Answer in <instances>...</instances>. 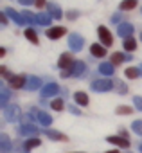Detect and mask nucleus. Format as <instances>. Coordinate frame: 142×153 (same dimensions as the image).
I'll list each match as a JSON object with an SVG mask.
<instances>
[{
	"label": "nucleus",
	"instance_id": "nucleus-1",
	"mask_svg": "<svg viewBox=\"0 0 142 153\" xmlns=\"http://www.w3.org/2000/svg\"><path fill=\"white\" fill-rule=\"evenodd\" d=\"M87 72V65L83 61H76L72 65V68H68L61 74V78H68V76H74V78H81V76Z\"/></svg>",
	"mask_w": 142,
	"mask_h": 153
},
{
	"label": "nucleus",
	"instance_id": "nucleus-2",
	"mask_svg": "<svg viewBox=\"0 0 142 153\" xmlns=\"http://www.w3.org/2000/svg\"><path fill=\"white\" fill-rule=\"evenodd\" d=\"M4 117H6L7 123H15V121H18V119L22 117V110H20V106H18V105H11V106L4 108Z\"/></svg>",
	"mask_w": 142,
	"mask_h": 153
},
{
	"label": "nucleus",
	"instance_id": "nucleus-3",
	"mask_svg": "<svg viewBox=\"0 0 142 153\" xmlns=\"http://www.w3.org/2000/svg\"><path fill=\"white\" fill-rule=\"evenodd\" d=\"M83 45H85V42H83V36H81V34L72 33V34L68 36V47L72 49L74 52H79V51L83 49Z\"/></svg>",
	"mask_w": 142,
	"mask_h": 153
},
{
	"label": "nucleus",
	"instance_id": "nucleus-4",
	"mask_svg": "<svg viewBox=\"0 0 142 153\" xmlns=\"http://www.w3.org/2000/svg\"><path fill=\"white\" fill-rule=\"evenodd\" d=\"M112 88H113V81H110V79H97V81L92 83L94 92H108Z\"/></svg>",
	"mask_w": 142,
	"mask_h": 153
},
{
	"label": "nucleus",
	"instance_id": "nucleus-5",
	"mask_svg": "<svg viewBox=\"0 0 142 153\" xmlns=\"http://www.w3.org/2000/svg\"><path fill=\"white\" fill-rule=\"evenodd\" d=\"M76 61H72V54H68V52H65V54H61L59 56V59H58V67L65 72V70H68V68H72V65H74Z\"/></svg>",
	"mask_w": 142,
	"mask_h": 153
},
{
	"label": "nucleus",
	"instance_id": "nucleus-6",
	"mask_svg": "<svg viewBox=\"0 0 142 153\" xmlns=\"http://www.w3.org/2000/svg\"><path fill=\"white\" fill-rule=\"evenodd\" d=\"M18 133L24 135V137H31V139H34V135H38L40 130H38L34 124H22L20 130H18Z\"/></svg>",
	"mask_w": 142,
	"mask_h": 153
},
{
	"label": "nucleus",
	"instance_id": "nucleus-7",
	"mask_svg": "<svg viewBox=\"0 0 142 153\" xmlns=\"http://www.w3.org/2000/svg\"><path fill=\"white\" fill-rule=\"evenodd\" d=\"M97 34H99V40H101V45H104V47H108V45H112V34H110V31L106 29V27H99L97 29Z\"/></svg>",
	"mask_w": 142,
	"mask_h": 153
},
{
	"label": "nucleus",
	"instance_id": "nucleus-8",
	"mask_svg": "<svg viewBox=\"0 0 142 153\" xmlns=\"http://www.w3.org/2000/svg\"><path fill=\"white\" fill-rule=\"evenodd\" d=\"M131 33H133V25L128 24V22H122V24L117 27V34L122 36L124 40H126V38H131Z\"/></svg>",
	"mask_w": 142,
	"mask_h": 153
},
{
	"label": "nucleus",
	"instance_id": "nucleus-9",
	"mask_svg": "<svg viewBox=\"0 0 142 153\" xmlns=\"http://www.w3.org/2000/svg\"><path fill=\"white\" fill-rule=\"evenodd\" d=\"M9 81H11V87L13 88H25V85H27V76L18 74V76H15V78H9Z\"/></svg>",
	"mask_w": 142,
	"mask_h": 153
},
{
	"label": "nucleus",
	"instance_id": "nucleus-10",
	"mask_svg": "<svg viewBox=\"0 0 142 153\" xmlns=\"http://www.w3.org/2000/svg\"><path fill=\"white\" fill-rule=\"evenodd\" d=\"M59 92V87L56 85V83H49V85H45L43 88H41V97L45 99V97H52V96H56Z\"/></svg>",
	"mask_w": 142,
	"mask_h": 153
},
{
	"label": "nucleus",
	"instance_id": "nucleus-11",
	"mask_svg": "<svg viewBox=\"0 0 142 153\" xmlns=\"http://www.w3.org/2000/svg\"><path fill=\"white\" fill-rule=\"evenodd\" d=\"M4 13H6L7 16H11V20H13V22H15L16 25H24V24H25L24 16H22L20 13H16V11H15L13 7H6V11H4Z\"/></svg>",
	"mask_w": 142,
	"mask_h": 153
},
{
	"label": "nucleus",
	"instance_id": "nucleus-12",
	"mask_svg": "<svg viewBox=\"0 0 142 153\" xmlns=\"http://www.w3.org/2000/svg\"><path fill=\"white\" fill-rule=\"evenodd\" d=\"M25 88H27V90H38V88H41V79L36 78V76H29Z\"/></svg>",
	"mask_w": 142,
	"mask_h": 153
},
{
	"label": "nucleus",
	"instance_id": "nucleus-13",
	"mask_svg": "<svg viewBox=\"0 0 142 153\" xmlns=\"http://www.w3.org/2000/svg\"><path fill=\"white\" fill-rule=\"evenodd\" d=\"M11 140H9V137L6 135V133H2L0 135V153H9L11 151Z\"/></svg>",
	"mask_w": 142,
	"mask_h": 153
},
{
	"label": "nucleus",
	"instance_id": "nucleus-14",
	"mask_svg": "<svg viewBox=\"0 0 142 153\" xmlns=\"http://www.w3.org/2000/svg\"><path fill=\"white\" fill-rule=\"evenodd\" d=\"M65 27H50L49 31H47V36L50 38V40H58V38H61L63 34H65Z\"/></svg>",
	"mask_w": 142,
	"mask_h": 153
},
{
	"label": "nucleus",
	"instance_id": "nucleus-15",
	"mask_svg": "<svg viewBox=\"0 0 142 153\" xmlns=\"http://www.w3.org/2000/svg\"><path fill=\"white\" fill-rule=\"evenodd\" d=\"M0 106L2 108H7V101H9V96H11V92H9V88H6L4 85H0Z\"/></svg>",
	"mask_w": 142,
	"mask_h": 153
},
{
	"label": "nucleus",
	"instance_id": "nucleus-16",
	"mask_svg": "<svg viewBox=\"0 0 142 153\" xmlns=\"http://www.w3.org/2000/svg\"><path fill=\"white\" fill-rule=\"evenodd\" d=\"M108 142H110V144H115V146H122V148H128V146H129V140H128V139H124V137H115V135L108 137Z\"/></svg>",
	"mask_w": 142,
	"mask_h": 153
},
{
	"label": "nucleus",
	"instance_id": "nucleus-17",
	"mask_svg": "<svg viewBox=\"0 0 142 153\" xmlns=\"http://www.w3.org/2000/svg\"><path fill=\"white\" fill-rule=\"evenodd\" d=\"M36 115H38V121L43 124V126H49L50 123H52V117L49 115V114H45V112H40V110H33Z\"/></svg>",
	"mask_w": 142,
	"mask_h": 153
},
{
	"label": "nucleus",
	"instance_id": "nucleus-18",
	"mask_svg": "<svg viewBox=\"0 0 142 153\" xmlns=\"http://www.w3.org/2000/svg\"><path fill=\"white\" fill-rule=\"evenodd\" d=\"M47 9H49V15L52 18H61V15H63L58 4H47Z\"/></svg>",
	"mask_w": 142,
	"mask_h": 153
},
{
	"label": "nucleus",
	"instance_id": "nucleus-19",
	"mask_svg": "<svg viewBox=\"0 0 142 153\" xmlns=\"http://www.w3.org/2000/svg\"><path fill=\"white\" fill-rule=\"evenodd\" d=\"M90 52H92V56H95V58H103V56L106 54V49L101 47L99 43H94V45L90 47Z\"/></svg>",
	"mask_w": 142,
	"mask_h": 153
},
{
	"label": "nucleus",
	"instance_id": "nucleus-20",
	"mask_svg": "<svg viewBox=\"0 0 142 153\" xmlns=\"http://www.w3.org/2000/svg\"><path fill=\"white\" fill-rule=\"evenodd\" d=\"M74 101L79 105V106H87L88 105V96L85 92H76L74 94Z\"/></svg>",
	"mask_w": 142,
	"mask_h": 153
},
{
	"label": "nucleus",
	"instance_id": "nucleus-21",
	"mask_svg": "<svg viewBox=\"0 0 142 153\" xmlns=\"http://www.w3.org/2000/svg\"><path fill=\"white\" fill-rule=\"evenodd\" d=\"M126 59H131V56H129V54H122V52H115V54L112 56V65H113V63L119 65V63H122V61H126Z\"/></svg>",
	"mask_w": 142,
	"mask_h": 153
},
{
	"label": "nucleus",
	"instance_id": "nucleus-22",
	"mask_svg": "<svg viewBox=\"0 0 142 153\" xmlns=\"http://www.w3.org/2000/svg\"><path fill=\"white\" fill-rule=\"evenodd\" d=\"M50 20H52L50 15H43V13L41 15H36V24L38 25H45L47 27V25H50Z\"/></svg>",
	"mask_w": 142,
	"mask_h": 153
},
{
	"label": "nucleus",
	"instance_id": "nucleus-23",
	"mask_svg": "<svg viewBox=\"0 0 142 153\" xmlns=\"http://www.w3.org/2000/svg\"><path fill=\"white\" fill-rule=\"evenodd\" d=\"M99 72H101V74H106V76H112V74H113V65L108 63V61H104V63L99 65Z\"/></svg>",
	"mask_w": 142,
	"mask_h": 153
},
{
	"label": "nucleus",
	"instance_id": "nucleus-24",
	"mask_svg": "<svg viewBox=\"0 0 142 153\" xmlns=\"http://www.w3.org/2000/svg\"><path fill=\"white\" fill-rule=\"evenodd\" d=\"M45 135L49 137V139H52V140H67V137L65 135H61L59 131H56V130H47L45 131Z\"/></svg>",
	"mask_w": 142,
	"mask_h": 153
},
{
	"label": "nucleus",
	"instance_id": "nucleus-25",
	"mask_svg": "<svg viewBox=\"0 0 142 153\" xmlns=\"http://www.w3.org/2000/svg\"><path fill=\"white\" fill-rule=\"evenodd\" d=\"M135 6H137V0H122L119 7H121L122 11H128V9H133Z\"/></svg>",
	"mask_w": 142,
	"mask_h": 153
},
{
	"label": "nucleus",
	"instance_id": "nucleus-26",
	"mask_svg": "<svg viewBox=\"0 0 142 153\" xmlns=\"http://www.w3.org/2000/svg\"><path fill=\"white\" fill-rule=\"evenodd\" d=\"M124 74H126V78H129V79H135V78H138V76H140V70L131 67V68H126V72H124Z\"/></svg>",
	"mask_w": 142,
	"mask_h": 153
},
{
	"label": "nucleus",
	"instance_id": "nucleus-27",
	"mask_svg": "<svg viewBox=\"0 0 142 153\" xmlns=\"http://www.w3.org/2000/svg\"><path fill=\"white\" fill-rule=\"evenodd\" d=\"M24 34H25V38H27L29 42H33V43H38V36H36L34 29H31V27H29V29H27V31H25Z\"/></svg>",
	"mask_w": 142,
	"mask_h": 153
},
{
	"label": "nucleus",
	"instance_id": "nucleus-28",
	"mask_svg": "<svg viewBox=\"0 0 142 153\" xmlns=\"http://www.w3.org/2000/svg\"><path fill=\"white\" fill-rule=\"evenodd\" d=\"M122 45H124V49H126V51H135V47H137V42H135L133 38H126Z\"/></svg>",
	"mask_w": 142,
	"mask_h": 153
},
{
	"label": "nucleus",
	"instance_id": "nucleus-29",
	"mask_svg": "<svg viewBox=\"0 0 142 153\" xmlns=\"http://www.w3.org/2000/svg\"><path fill=\"white\" fill-rule=\"evenodd\" d=\"M113 87H115V90H117L119 94H126V92H128L126 85H124L122 81H119V79H115V81H113Z\"/></svg>",
	"mask_w": 142,
	"mask_h": 153
},
{
	"label": "nucleus",
	"instance_id": "nucleus-30",
	"mask_svg": "<svg viewBox=\"0 0 142 153\" xmlns=\"http://www.w3.org/2000/svg\"><path fill=\"white\" fill-rule=\"evenodd\" d=\"M24 144H25V148H27V151H29V149H33V148L40 146V139H36V137H34V139H27Z\"/></svg>",
	"mask_w": 142,
	"mask_h": 153
},
{
	"label": "nucleus",
	"instance_id": "nucleus-31",
	"mask_svg": "<svg viewBox=\"0 0 142 153\" xmlns=\"http://www.w3.org/2000/svg\"><path fill=\"white\" fill-rule=\"evenodd\" d=\"M22 16H24V20H25L27 24H36V15H33V13H29V11H24Z\"/></svg>",
	"mask_w": 142,
	"mask_h": 153
},
{
	"label": "nucleus",
	"instance_id": "nucleus-32",
	"mask_svg": "<svg viewBox=\"0 0 142 153\" xmlns=\"http://www.w3.org/2000/svg\"><path fill=\"white\" fill-rule=\"evenodd\" d=\"M131 130H133L137 135H142V121H133V124H131Z\"/></svg>",
	"mask_w": 142,
	"mask_h": 153
},
{
	"label": "nucleus",
	"instance_id": "nucleus-33",
	"mask_svg": "<svg viewBox=\"0 0 142 153\" xmlns=\"http://www.w3.org/2000/svg\"><path fill=\"white\" fill-rule=\"evenodd\" d=\"M50 106H52V110L59 112V110H63V101H61V99H54V101L50 103Z\"/></svg>",
	"mask_w": 142,
	"mask_h": 153
},
{
	"label": "nucleus",
	"instance_id": "nucleus-34",
	"mask_svg": "<svg viewBox=\"0 0 142 153\" xmlns=\"http://www.w3.org/2000/svg\"><path fill=\"white\" fill-rule=\"evenodd\" d=\"M117 114H124V115H131V108L129 106H119Z\"/></svg>",
	"mask_w": 142,
	"mask_h": 153
},
{
	"label": "nucleus",
	"instance_id": "nucleus-35",
	"mask_svg": "<svg viewBox=\"0 0 142 153\" xmlns=\"http://www.w3.org/2000/svg\"><path fill=\"white\" fill-rule=\"evenodd\" d=\"M25 151H27L25 144H20V142H16V144H15V153H25Z\"/></svg>",
	"mask_w": 142,
	"mask_h": 153
},
{
	"label": "nucleus",
	"instance_id": "nucleus-36",
	"mask_svg": "<svg viewBox=\"0 0 142 153\" xmlns=\"http://www.w3.org/2000/svg\"><path fill=\"white\" fill-rule=\"evenodd\" d=\"M133 103H135V108L142 112V97H140V96H135V97H133Z\"/></svg>",
	"mask_w": 142,
	"mask_h": 153
},
{
	"label": "nucleus",
	"instance_id": "nucleus-37",
	"mask_svg": "<svg viewBox=\"0 0 142 153\" xmlns=\"http://www.w3.org/2000/svg\"><path fill=\"white\" fill-rule=\"evenodd\" d=\"M110 22H112V24H119V25H121V24H122V22H121V15H119V13H115V15L110 18Z\"/></svg>",
	"mask_w": 142,
	"mask_h": 153
},
{
	"label": "nucleus",
	"instance_id": "nucleus-38",
	"mask_svg": "<svg viewBox=\"0 0 142 153\" xmlns=\"http://www.w3.org/2000/svg\"><path fill=\"white\" fill-rule=\"evenodd\" d=\"M18 2L22 4V6H31V4H34L36 0H18Z\"/></svg>",
	"mask_w": 142,
	"mask_h": 153
},
{
	"label": "nucleus",
	"instance_id": "nucleus-39",
	"mask_svg": "<svg viewBox=\"0 0 142 153\" xmlns=\"http://www.w3.org/2000/svg\"><path fill=\"white\" fill-rule=\"evenodd\" d=\"M76 16H78V13H76V11H68V15H67V18H68V20H74Z\"/></svg>",
	"mask_w": 142,
	"mask_h": 153
},
{
	"label": "nucleus",
	"instance_id": "nucleus-40",
	"mask_svg": "<svg viewBox=\"0 0 142 153\" xmlns=\"http://www.w3.org/2000/svg\"><path fill=\"white\" fill-rule=\"evenodd\" d=\"M68 110H70V114H76V115H78V114H81V112H79V108H78V106H72V105H70V108H68Z\"/></svg>",
	"mask_w": 142,
	"mask_h": 153
},
{
	"label": "nucleus",
	"instance_id": "nucleus-41",
	"mask_svg": "<svg viewBox=\"0 0 142 153\" xmlns=\"http://www.w3.org/2000/svg\"><path fill=\"white\" fill-rule=\"evenodd\" d=\"M0 22H2V25H6V24H7V18H6V13H2V15H0Z\"/></svg>",
	"mask_w": 142,
	"mask_h": 153
},
{
	"label": "nucleus",
	"instance_id": "nucleus-42",
	"mask_svg": "<svg viewBox=\"0 0 142 153\" xmlns=\"http://www.w3.org/2000/svg\"><path fill=\"white\" fill-rule=\"evenodd\" d=\"M0 72H2V76H6V78H9V74H7V68H6V67H0Z\"/></svg>",
	"mask_w": 142,
	"mask_h": 153
},
{
	"label": "nucleus",
	"instance_id": "nucleus-43",
	"mask_svg": "<svg viewBox=\"0 0 142 153\" xmlns=\"http://www.w3.org/2000/svg\"><path fill=\"white\" fill-rule=\"evenodd\" d=\"M34 4H36L38 7H43V6H45L47 2H45V0H36V2H34Z\"/></svg>",
	"mask_w": 142,
	"mask_h": 153
},
{
	"label": "nucleus",
	"instance_id": "nucleus-44",
	"mask_svg": "<svg viewBox=\"0 0 142 153\" xmlns=\"http://www.w3.org/2000/svg\"><path fill=\"white\" fill-rule=\"evenodd\" d=\"M106 153H119V151H117V149H113V151H106Z\"/></svg>",
	"mask_w": 142,
	"mask_h": 153
},
{
	"label": "nucleus",
	"instance_id": "nucleus-45",
	"mask_svg": "<svg viewBox=\"0 0 142 153\" xmlns=\"http://www.w3.org/2000/svg\"><path fill=\"white\" fill-rule=\"evenodd\" d=\"M138 70H140V76H142V65H140V67H138Z\"/></svg>",
	"mask_w": 142,
	"mask_h": 153
},
{
	"label": "nucleus",
	"instance_id": "nucleus-46",
	"mask_svg": "<svg viewBox=\"0 0 142 153\" xmlns=\"http://www.w3.org/2000/svg\"><path fill=\"white\" fill-rule=\"evenodd\" d=\"M138 151H140V153H142V144H140V146H138Z\"/></svg>",
	"mask_w": 142,
	"mask_h": 153
},
{
	"label": "nucleus",
	"instance_id": "nucleus-47",
	"mask_svg": "<svg viewBox=\"0 0 142 153\" xmlns=\"http://www.w3.org/2000/svg\"><path fill=\"white\" fill-rule=\"evenodd\" d=\"M140 40H142V34H140Z\"/></svg>",
	"mask_w": 142,
	"mask_h": 153
}]
</instances>
